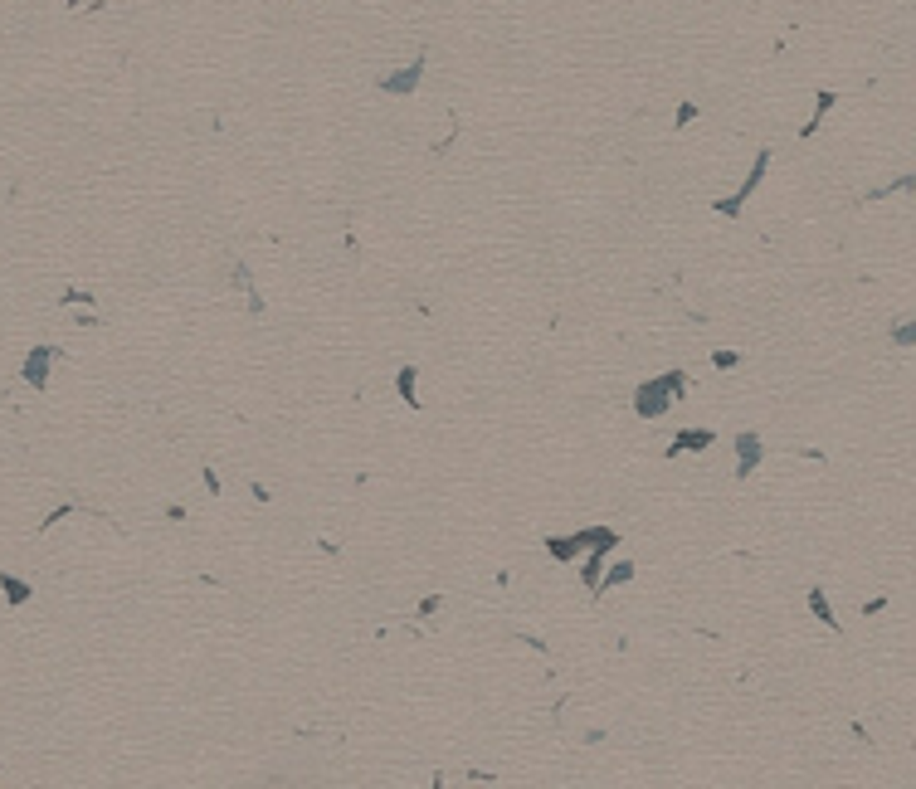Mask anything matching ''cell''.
<instances>
[{
  "label": "cell",
  "mask_w": 916,
  "mask_h": 789,
  "mask_svg": "<svg viewBox=\"0 0 916 789\" xmlns=\"http://www.w3.org/2000/svg\"><path fill=\"white\" fill-rule=\"evenodd\" d=\"M634 580V560H614V566H605V576H600V585H595V594H605V590H614V585H629Z\"/></svg>",
  "instance_id": "obj_7"
},
{
  "label": "cell",
  "mask_w": 916,
  "mask_h": 789,
  "mask_svg": "<svg viewBox=\"0 0 916 789\" xmlns=\"http://www.w3.org/2000/svg\"><path fill=\"white\" fill-rule=\"evenodd\" d=\"M687 390V380H682V370H668V376H658V380H644V385L634 390V414H644V420H658V414H668L673 410V400Z\"/></svg>",
  "instance_id": "obj_1"
},
{
  "label": "cell",
  "mask_w": 916,
  "mask_h": 789,
  "mask_svg": "<svg viewBox=\"0 0 916 789\" xmlns=\"http://www.w3.org/2000/svg\"><path fill=\"white\" fill-rule=\"evenodd\" d=\"M712 366L731 370V366H741V356H737V351H717V356H712Z\"/></svg>",
  "instance_id": "obj_12"
},
{
  "label": "cell",
  "mask_w": 916,
  "mask_h": 789,
  "mask_svg": "<svg viewBox=\"0 0 916 789\" xmlns=\"http://www.w3.org/2000/svg\"><path fill=\"white\" fill-rule=\"evenodd\" d=\"M5 594H10V600H15V604H20V600H25L30 590H25V585H20V580H10V576H5Z\"/></svg>",
  "instance_id": "obj_13"
},
{
  "label": "cell",
  "mask_w": 916,
  "mask_h": 789,
  "mask_svg": "<svg viewBox=\"0 0 916 789\" xmlns=\"http://www.w3.org/2000/svg\"><path fill=\"white\" fill-rule=\"evenodd\" d=\"M395 390H400V400L409 404V410H419V390H415V370H400V376H395Z\"/></svg>",
  "instance_id": "obj_9"
},
{
  "label": "cell",
  "mask_w": 916,
  "mask_h": 789,
  "mask_svg": "<svg viewBox=\"0 0 916 789\" xmlns=\"http://www.w3.org/2000/svg\"><path fill=\"white\" fill-rule=\"evenodd\" d=\"M546 551L556 556V560H581V556H585L575 536H546Z\"/></svg>",
  "instance_id": "obj_8"
},
{
  "label": "cell",
  "mask_w": 916,
  "mask_h": 789,
  "mask_svg": "<svg viewBox=\"0 0 916 789\" xmlns=\"http://www.w3.org/2000/svg\"><path fill=\"white\" fill-rule=\"evenodd\" d=\"M419 78H425V59H415V64H405V68H395V74H385V78H380V93H415Z\"/></svg>",
  "instance_id": "obj_4"
},
{
  "label": "cell",
  "mask_w": 916,
  "mask_h": 789,
  "mask_svg": "<svg viewBox=\"0 0 916 789\" xmlns=\"http://www.w3.org/2000/svg\"><path fill=\"white\" fill-rule=\"evenodd\" d=\"M692 117H697V107H692V103H682V107H678V117H673V122H678V127H687V122H692Z\"/></svg>",
  "instance_id": "obj_15"
},
{
  "label": "cell",
  "mask_w": 916,
  "mask_h": 789,
  "mask_svg": "<svg viewBox=\"0 0 916 789\" xmlns=\"http://www.w3.org/2000/svg\"><path fill=\"white\" fill-rule=\"evenodd\" d=\"M712 429H682V434H673L668 453H687V449H712Z\"/></svg>",
  "instance_id": "obj_5"
},
{
  "label": "cell",
  "mask_w": 916,
  "mask_h": 789,
  "mask_svg": "<svg viewBox=\"0 0 916 789\" xmlns=\"http://www.w3.org/2000/svg\"><path fill=\"white\" fill-rule=\"evenodd\" d=\"M834 103H838L834 93H819V107H814V117H810V122H804V137H814V127L829 117V107H834Z\"/></svg>",
  "instance_id": "obj_11"
},
{
  "label": "cell",
  "mask_w": 916,
  "mask_h": 789,
  "mask_svg": "<svg viewBox=\"0 0 916 789\" xmlns=\"http://www.w3.org/2000/svg\"><path fill=\"white\" fill-rule=\"evenodd\" d=\"M439 609H444V600H439V594H425V604H419V614L429 619V614H439Z\"/></svg>",
  "instance_id": "obj_14"
},
{
  "label": "cell",
  "mask_w": 916,
  "mask_h": 789,
  "mask_svg": "<svg viewBox=\"0 0 916 789\" xmlns=\"http://www.w3.org/2000/svg\"><path fill=\"white\" fill-rule=\"evenodd\" d=\"M810 614L819 619V624H829V629L838 633V614H834V604H829L824 585H810Z\"/></svg>",
  "instance_id": "obj_6"
},
{
  "label": "cell",
  "mask_w": 916,
  "mask_h": 789,
  "mask_svg": "<svg viewBox=\"0 0 916 789\" xmlns=\"http://www.w3.org/2000/svg\"><path fill=\"white\" fill-rule=\"evenodd\" d=\"M765 171H770V151H761V157H756V166H751V176L741 181V190H737L731 200H717V210L727 214V220H737V214H741V205L756 195V190H761V176H765Z\"/></svg>",
  "instance_id": "obj_2"
},
{
  "label": "cell",
  "mask_w": 916,
  "mask_h": 789,
  "mask_svg": "<svg viewBox=\"0 0 916 789\" xmlns=\"http://www.w3.org/2000/svg\"><path fill=\"white\" fill-rule=\"evenodd\" d=\"M761 458H765L761 434H756V429H741L737 434V483H746V477L761 468Z\"/></svg>",
  "instance_id": "obj_3"
},
{
  "label": "cell",
  "mask_w": 916,
  "mask_h": 789,
  "mask_svg": "<svg viewBox=\"0 0 916 789\" xmlns=\"http://www.w3.org/2000/svg\"><path fill=\"white\" fill-rule=\"evenodd\" d=\"M892 341H897V346H916V317L892 322Z\"/></svg>",
  "instance_id": "obj_10"
}]
</instances>
